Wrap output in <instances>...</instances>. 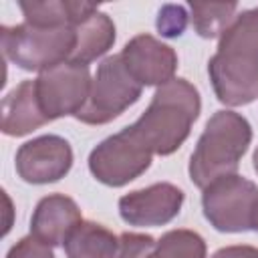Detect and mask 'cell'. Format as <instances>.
<instances>
[{
    "mask_svg": "<svg viewBox=\"0 0 258 258\" xmlns=\"http://www.w3.org/2000/svg\"><path fill=\"white\" fill-rule=\"evenodd\" d=\"M200 109L198 89L189 81L173 77L169 83L157 87L145 113L129 127L153 155H171L189 137Z\"/></svg>",
    "mask_w": 258,
    "mask_h": 258,
    "instance_id": "obj_1",
    "label": "cell"
},
{
    "mask_svg": "<svg viewBox=\"0 0 258 258\" xmlns=\"http://www.w3.org/2000/svg\"><path fill=\"white\" fill-rule=\"evenodd\" d=\"M252 141V127L248 119L236 111H216L189 157V179L204 189L214 179L236 173L240 159Z\"/></svg>",
    "mask_w": 258,
    "mask_h": 258,
    "instance_id": "obj_2",
    "label": "cell"
},
{
    "mask_svg": "<svg viewBox=\"0 0 258 258\" xmlns=\"http://www.w3.org/2000/svg\"><path fill=\"white\" fill-rule=\"evenodd\" d=\"M77 36L73 26L42 28L28 22L0 28V46L6 60L22 71H46L71 60Z\"/></svg>",
    "mask_w": 258,
    "mask_h": 258,
    "instance_id": "obj_3",
    "label": "cell"
},
{
    "mask_svg": "<svg viewBox=\"0 0 258 258\" xmlns=\"http://www.w3.org/2000/svg\"><path fill=\"white\" fill-rule=\"evenodd\" d=\"M141 91L143 87L129 75L121 54H111L97 67L91 81L89 99L75 119L87 125H105L137 103Z\"/></svg>",
    "mask_w": 258,
    "mask_h": 258,
    "instance_id": "obj_4",
    "label": "cell"
},
{
    "mask_svg": "<svg viewBox=\"0 0 258 258\" xmlns=\"http://www.w3.org/2000/svg\"><path fill=\"white\" fill-rule=\"evenodd\" d=\"M258 202V185L244 175L232 173L204 187L202 210L206 220L226 234L252 230V210Z\"/></svg>",
    "mask_w": 258,
    "mask_h": 258,
    "instance_id": "obj_5",
    "label": "cell"
},
{
    "mask_svg": "<svg viewBox=\"0 0 258 258\" xmlns=\"http://www.w3.org/2000/svg\"><path fill=\"white\" fill-rule=\"evenodd\" d=\"M151 149L131 127L103 139L89 155V171L109 187H121L137 179L151 165Z\"/></svg>",
    "mask_w": 258,
    "mask_h": 258,
    "instance_id": "obj_6",
    "label": "cell"
},
{
    "mask_svg": "<svg viewBox=\"0 0 258 258\" xmlns=\"http://www.w3.org/2000/svg\"><path fill=\"white\" fill-rule=\"evenodd\" d=\"M91 81L89 64L73 60H64L38 73L34 79V89L40 109L48 121L69 115L75 117L89 99Z\"/></svg>",
    "mask_w": 258,
    "mask_h": 258,
    "instance_id": "obj_7",
    "label": "cell"
},
{
    "mask_svg": "<svg viewBox=\"0 0 258 258\" xmlns=\"http://www.w3.org/2000/svg\"><path fill=\"white\" fill-rule=\"evenodd\" d=\"M14 165L18 177L26 183H52L71 171L73 149L60 135H40L18 147Z\"/></svg>",
    "mask_w": 258,
    "mask_h": 258,
    "instance_id": "obj_8",
    "label": "cell"
},
{
    "mask_svg": "<svg viewBox=\"0 0 258 258\" xmlns=\"http://www.w3.org/2000/svg\"><path fill=\"white\" fill-rule=\"evenodd\" d=\"M183 206V191L159 181L141 189H133L119 198V216L125 224L137 228H153L169 224Z\"/></svg>",
    "mask_w": 258,
    "mask_h": 258,
    "instance_id": "obj_9",
    "label": "cell"
},
{
    "mask_svg": "<svg viewBox=\"0 0 258 258\" xmlns=\"http://www.w3.org/2000/svg\"><path fill=\"white\" fill-rule=\"evenodd\" d=\"M208 75L218 101L228 107L248 105L258 99V60L254 58L216 50L208 62Z\"/></svg>",
    "mask_w": 258,
    "mask_h": 258,
    "instance_id": "obj_10",
    "label": "cell"
},
{
    "mask_svg": "<svg viewBox=\"0 0 258 258\" xmlns=\"http://www.w3.org/2000/svg\"><path fill=\"white\" fill-rule=\"evenodd\" d=\"M119 54L129 75L141 87H161L173 79L177 69L175 50L151 34L133 36Z\"/></svg>",
    "mask_w": 258,
    "mask_h": 258,
    "instance_id": "obj_11",
    "label": "cell"
},
{
    "mask_svg": "<svg viewBox=\"0 0 258 258\" xmlns=\"http://www.w3.org/2000/svg\"><path fill=\"white\" fill-rule=\"evenodd\" d=\"M83 222L77 202L64 194L44 196L30 218V234L40 242L54 246H64L71 232Z\"/></svg>",
    "mask_w": 258,
    "mask_h": 258,
    "instance_id": "obj_12",
    "label": "cell"
},
{
    "mask_svg": "<svg viewBox=\"0 0 258 258\" xmlns=\"http://www.w3.org/2000/svg\"><path fill=\"white\" fill-rule=\"evenodd\" d=\"M44 123H48V117L40 109L34 81H22L4 97L0 121V129L4 135L22 137L42 127Z\"/></svg>",
    "mask_w": 258,
    "mask_h": 258,
    "instance_id": "obj_13",
    "label": "cell"
},
{
    "mask_svg": "<svg viewBox=\"0 0 258 258\" xmlns=\"http://www.w3.org/2000/svg\"><path fill=\"white\" fill-rule=\"evenodd\" d=\"M73 28H75V36H77V44L71 54L73 62L89 64V62L97 60L99 56H103L115 44V36H117L115 24L101 10L83 18Z\"/></svg>",
    "mask_w": 258,
    "mask_h": 258,
    "instance_id": "obj_14",
    "label": "cell"
},
{
    "mask_svg": "<svg viewBox=\"0 0 258 258\" xmlns=\"http://www.w3.org/2000/svg\"><path fill=\"white\" fill-rule=\"evenodd\" d=\"M24 22L42 28H60L75 26L83 18L91 16L99 8L89 2H73V0H44V2H20L18 4Z\"/></svg>",
    "mask_w": 258,
    "mask_h": 258,
    "instance_id": "obj_15",
    "label": "cell"
},
{
    "mask_svg": "<svg viewBox=\"0 0 258 258\" xmlns=\"http://www.w3.org/2000/svg\"><path fill=\"white\" fill-rule=\"evenodd\" d=\"M119 236L97 222H81L64 242L67 258H115Z\"/></svg>",
    "mask_w": 258,
    "mask_h": 258,
    "instance_id": "obj_16",
    "label": "cell"
},
{
    "mask_svg": "<svg viewBox=\"0 0 258 258\" xmlns=\"http://www.w3.org/2000/svg\"><path fill=\"white\" fill-rule=\"evenodd\" d=\"M218 52L258 60V6L236 14L232 24L218 38Z\"/></svg>",
    "mask_w": 258,
    "mask_h": 258,
    "instance_id": "obj_17",
    "label": "cell"
},
{
    "mask_svg": "<svg viewBox=\"0 0 258 258\" xmlns=\"http://www.w3.org/2000/svg\"><path fill=\"white\" fill-rule=\"evenodd\" d=\"M189 20L202 38H220L236 18V2H191Z\"/></svg>",
    "mask_w": 258,
    "mask_h": 258,
    "instance_id": "obj_18",
    "label": "cell"
},
{
    "mask_svg": "<svg viewBox=\"0 0 258 258\" xmlns=\"http://www.w3.org/2000/svg\"><path fill=\"white\" fill-rule=\"evenodd\" d=\"M147 258H206V242L194 230H169L157 240Z\"/></svg>",
    "mask_w": 258,
    "mask_h": 258,
    "instance_id": "obj_19",
    "label": "cell"
},
{
    "mask_svg": "<svg viewBox=\"0 0 258 258\" xmlns=\"http://www.w3.org/2000/svg\"><path fill=\"white\" fill-rule=\"evenodd\" d=\"M187 22H189V14H187L185 6H181V4H165L157 12L155 26H157L161 36L177 38V36L183 34Z\"/></svg>",
    "mask_w": 258,
    "mask_h": 258,
    "instance_id": "obj_20",
    "label": "cell"
},
{
    "mask_svg": "<svg viewBox=\"0 0 258 258\" xmlns=\"http://www.w3.org/2000/svg\"><path fill=\"white\" fill-rule=\"evenodd\" d=\"M157 240L149 234L125 232L119 236V250L115 258H147V254L155 248Z\"/></svg>",
    "mask_w": 258,
    "mask_h": 258,
    "instance_id": "obj_21",
    "label": "cell"
},
{
    "mask_svg": "<svg viewBox=\"0 0 258 258\" xmlns=\"http://www.w3.org/2000/svg\"><path fill=\"white\" fill-rule=\"evenodd\" d=\"M6 258H54V254H52V248L48 244L40 242L38 238H34L30 234V236L20 238L8 250Z\"/></svg>",
    "mask_w": 258,
    "mask_h": 258,
    "instance_id": "obj_22",
    "label": "cell"
},
{
    "mask_svg": "<svg viewBox=\"0 0 258 258\" xmlns=\"http://www.w3.org/2000/svg\"><path fill=\"white\" fill-rule=\"evenodd\" d=\"M212 258H258V248L254 246H226L212 254Z\"/></svg>",
    "mask_w": 258,
    "mask_h": 258,
    "instance_id": "obj_23",
    "label": "cell"
},
{
    "mask_svg": "<svg viewBox=\"0 0 258 258\" xmlns=\"http://www.w3.org/2000/svg\"><path fill=\"white\" fill-rule=\"evenodd\" d=\"M252 230L258 232V202H256V206L252 210Z\"/></svg>",
    "mask_w": 258,
    "mask_h": 258,
    "instance_id": "obj_24",
    "label": "cell"
},
{
    "mask_svg": "<svg viewBox=\"0 0 258 258\" xmlns=\"http://www.w3.org/2000/svg\"><path fill=\"white\" fill-rule=\"evenodd\" d=\"M252 161H254V171L258 173V147H256V151H254V157H252Z\"/></svg>",
    "mask_w": 258,
    "mask_h": 258,
    "instance_id": "obj_25",
    "label": "cell"
}]
</instances>
